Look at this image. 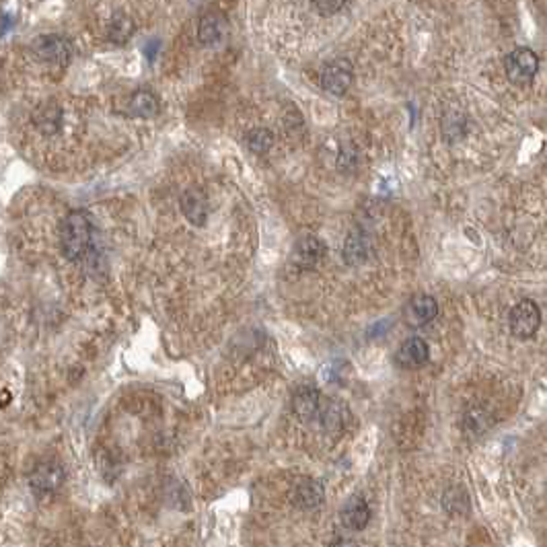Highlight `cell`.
Listing matches in <instances>:
<instances>
[{"instance_id":"obj_1","label":"cell","mask_w":547,"mask_h":547,"mask_svg":"<svg viewBox=\"0 0 547 547\" xmlns=\"http://www.w3.org/2000/svg\"><path fill=\"white\" fill-rule=\"evenodd\" d=\"M91 233H93L91 221L84 212H71L64 219L62 231H60V245H62V253L66 255V259L77 261L89 253Z\"/></svg>"},{"instance_id":"obj_2","label":"cell","mask_w":547,"mask_h":547,"mask_svg":"<svg viewBox=\"0 0 547 547\" xmlns=\"http://www.w3.org/2000/svg\"><path fill=\"white\" fill-rule=\"evenodd\" d=\"M31 50L37 60L54 66H68L73 58V44L64 35H39L33 44Z\"/></svg>"},{"instance_id":"obj_3","label":"cell","mask_w":547,"mask_h":547,"mask_svg":"<svg viewBox=\"0 0 547 547\" xmlns=\"http://www.w3.org/2000/svg\"><path fill=\"white\" fill-rule=\"evenodd\" d=\"M504 71L510 82L529 84L539 71V58L531 48H517L506 56Z\"/></svg>"},{"instance_id":"obj_4","label":"cell","mask_w":547,"mask_h":547,"mask_svg":"<svg viewBox=\"0 0 547 547\" xmlns=\"http://www.w3.org/2000/svg\"><path fill=\"white\" fill-rule=\"evenodd\" d=\"M539 325H541V311H539V307L533 301L525 299V301H521V303H517L512 307V311H510V331H512L514 337L529 340V337H533L537 333Z\"/></svg>"},{"instance_id":"obj_5","label":"cell","mask_w":547,"mask_h":547,"mask_svg":"<svg viewBox=\"0 0 547 547\" xmlns=\"http://www.w3.org/2000/svg\"><path fill=\"white\" fill-rule=\"evenodd\" d=\"M352 80H354V68H352V62L346 58H337L325 64L319 77L323 91L331 95H344L350 89Z\"/></svg>"},{"instance_id":"obj_6","label":"cell","mask_w":547,"mask_h":547,"mask_svg":"<svg viewBox=\"0 0 547 547\" xmlns=\"http://www.w3.org/2000/svg\"><path fill=\"white\" fill-rule=\"evenodd\" d=\"M64 481V469L62 465L54 463V461H48V463H39L35 471L31 473V490L35 492V496L44 498V496H50L54 494Z\"/></svg>"},{"instance_id":"obj_7","label":"cell","mask_w":547,"mask_h":547,"mask_svg":"<svg viewBox=\"0 0 547 547\" xmlns=\"http://www.w3.org/2000/svg\"><path fill=\"white\" fill-rule=\"evenodd\" d=\"M436 315H438V305L428 295H416L403 309L405 323L411 327H424L430 321H434Z\"/></svg>"},{"instance_id":"obj_8","label":"cell","mask_w":547,"mask_h":547,"mask_svg":"<svg viewBox=\"0 0 547 547\" xmlns=\"http://www.w3.org/2000/svg\"><path fill=\"white\" fill-rule=\"evenodd\" d=\"M325 251L327 249H325L323 241L309 234V237H303V239L297 241V245L293 249V261L301 270H311V268H315L323 259Z\"/></svg>"},{"instance_id":"obj_9","label":"cell","mask_w":547,"mask_h":547,"mask_svg":"<svg viewBox=\"0 0 547 547\" xmlns=\"http://www.w3.org/2000/svg\"><path fill=\"white\" fill-rule=\"evenodd\" d=\"M229 31V21L223 12L219 10H210L206 12L202 19H200V25H198V39L200 44L204 46H214L219 44Z\"/></svg>"},{"instance_id":"obj_10","label":"cell","mask_w":547,"mask_h":547,"mask_svg":"<svg viewBox=\"0 0 547 547\" xmlns=\"http://www.w3.org/2000/svg\"><path fill=\"white\" fill-rule=\"evenodd\" d=\"M181 210L192 225L202 227L208 221V200H206L204 192L198 187L185 189L181 196Z\"/></svg>"},{"instance_id":"obj_11","label":"cell","mask_w":547,"mask_h":547,"mask_svg":"<svg viewBox=\"0 0 547 547\" xmlns=\"http://www.w3.org/2000/svg\"><path fill=\"white\" fill-rule=\"evenodd\" d=\"M395 360L403 369H418L428 360V344L422 337H409L397 350Z\"/></svg>"},{"instance_id":"obj_12","label":"cell","mask_w":547,"mask_h":547,"mask_svg":"<svg viewBox=\"0 0 547 547\" xmlns=\"http://www.w3.org/2000/svg\"><path fill=\"white\" fill-rule=\"evenodd\" d=\"M321 395H319V391L315 389V387H299L297 389V393H295V397H293V409H295V414L301 418V420H305V422H309V420H317L319 418V411H321Z\"/></svg>"},{"instance_id":"obj_13","label":"cell","mask_w":547,"mask_h":547,"mask_svg":"<svg viewBox=\"0 0 547 547\" xmlns=\"http://www.w3.org/2000/svg\"><path fill=\"white\" fill-rule=\"evenodd\" d=\"M369 519H371V508H369L367 500L360 498V496H352L342 508V523L350 531L364 529Z\"/></svg>"},{"instance_id":"obj_14","label":"cell","mask_w":547,"mask_h":547,"mask_svg":"<svg viewBox=\"0 0 547 547\" xmlns=\"http://www.w3.org/2000/svg\"><path fill=\"white\" fill-rule=\"evenodd\" d=\"M33 122H35V128L46 134V136H52L60 130L62 126V109L58 107V103L54 101H46L41 103L35 113H33Z\"/></svg>"},{"instance_id":"obj_15","label":"cell","mask_w":547,"mask_h":547,"mask_svg":"<svg viewBox=\"0 0 547 547\" xmlns=\"http://www.w3.org/2000/svg\"><path fill=\"white\" fill-rule=\"evenodd\" d=\"M160 105H158V99L153 91L149 89H138L132 93L130 101H128V113L132 118H142V120H151L158 113Z\"/></svg>"},{"instance_id":"obj_16","label":"cell","mask_w":547,"mask_h":547,"mask_svg":"<svg viewBox=\"0 0 547 547\" xmlns=\"http://www.w3.org/2000/svg\"><path fill=\"white\" fill-rule=\"evenodd\" d=\"M371 255V241L364 234V231L356 229L348 234L346 245H344V259L350 266H360L369 259Z\"/></svg>"},{"instance_id":"obj_17","label":"cell","mask_w":547,"mask_h":547,"mask_svg":"<svg viewBox=\"0 0 547 547\" xmlns=\"http://www.w3.org/2000/svg\"><path fill=\"white\" fill-rule=\"evenodd\" d=\"M323 485L315 479H303L297 490H295V504L299 508H305V510H311V508H317L321 502H323Z\"/></svg>"},{"instance_id":"obj_18","label":"cell","mask_w":547,"mask_h":547,"mask_svg":"<svg viewBox=\"0 0 547 547\" xmlns=\"http://www.w3.org/2000/svg\"><path fill=\"white\" fill-rule=\"evenodd\" d=\"M134 21L130 15L126 12H118L111 17L109 25H107V37L109 41L118 44V46H124L126 41H130V37L134 35Z\"/></svg>"},{"instance_id":"obj_19","label":"cell","mask_w":547,"mask_h":547,"mask_svg":"<svg viewBox=\"0 0 547 547\" xmlns=\"http://www.w3.org/2000/svg\"><path fill=\"white\" fill-rule=\"evenodd\" d=\"M344 416H346V409L337 403V401H325L321 403V411H319V418L321 420V426L325 430H340L344 426Z\"/></svg>"},{"instance_id":"obj_20","label":"cell","mask_w":547,"mask_h":547,"mask_svg":"<svg viewBox=\"0 0 547 547\" xmlns=\"http://www.w3.org/2000/svg\"><path fill=\"white\" fill-rule=\"evenodd\" d=\"M274 145V134L268 128H255L247 134V147L253 155H266Z\"/></svg>"},{"instance_id":"obj_21","label":"cell","mask_w":547,"mask_h":547,"mask_svg":"<svg viewBox=\"0 0 547 547\" xmlns=\"http://www.w3.org/2000/svg\"><path fill=\"white\" fill-rule=\"evenodd\" d=\"M465 132V118L461 113H447L445 115V136L457 138Z\"/></svg>"},{"instance_id":"obj_22","label":"cell","mask_w":547,"mask_h":547,"mask_svg":"<svg viewBox=\"0 0 547 547\" xmlns=\"http://www.w3.org/2000/svg\"><path fill=\"white\" fill-rule=\"evenodd\" d=\"M360 163V156H358V151L354 147H346L342 149L340 153V158H337V167L342 171H354Z\"/></svg>"},{"instance_id":"obj_23","label":"cell","mask_w":547,"mask_h":547,"mask_svg":"<svg viewBox=\"0 0 547 547\" xmlns=\"http://www.w3.org/2000/svg\"><path fill=\"white\" fill-rule=\"evenodd\" d=\"M315 10L323 17H329V15H335L344 8L346 0H311Z\"/></svg>"}]
</instances>
